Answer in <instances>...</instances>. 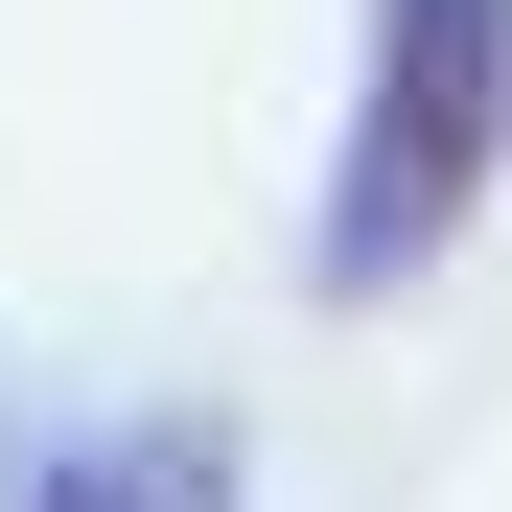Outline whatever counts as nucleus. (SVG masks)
Masks as SVG:
<instances>
[{"instance_id": "obj_1", "label": "nucleus", "mask_w": 512, "mask_h": 512, "mask_svg": "<svg viewBox=\"0 0 512 512\" xmlns=\"http://www.w3.org/2000/svg\"><path fill=\"white\" fill-rule=\"evenodd\" d=\"M512 163V0H373L350 47V140H326V303L443 280V233Z\"/></svg>"}, {"instance_id": "obj_2", "label": "nucleus", "mask_w": 512, "mask_h": 512, "mask_svg": "<svg viewBox=\"0 0 512 512\" xmlns=\"http://www.w3.org/2000/svg\"><path fill=\"white\" fill-rule=\"evenodd\" d=\"M24 512H233V443L210 419H94V443H47Z\"/></svg>"}]
</instances>
